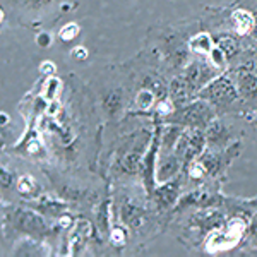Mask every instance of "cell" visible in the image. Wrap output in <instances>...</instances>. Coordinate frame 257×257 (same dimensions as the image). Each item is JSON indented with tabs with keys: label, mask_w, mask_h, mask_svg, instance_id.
Instances as JSON below:
<instances>
[{
	"label": "cell",
	"mask_w": 257,
	"mask_h": 257,
	"mask_svg": "<svg viewBox=\"0 0 257 257\" xmlns=\"http://www.w3.org/2000/svg\"><path fill=\"white\" fill-rule=\"evenodd\" d=\"M168 123H175L189 128H208L214 120V108L209 101L199 98L196 101H189L187 105L175 106L172 113L165 117Z\"/></svg>",
	"instance_id": "1"
},
{
	"label": "cell",
	"mask_w": 257,
	"mask_h": 257,
	"mask_svg": "<svg viewBox=\"0 0 257 257\" xmlns=\"http://www.w3.org/2000/svg\"><path fill=\"white\" fill-rule=\"evenodd\" d=\"M9 221L16 230L28 235L30 238L43 237L50 231V226L47 225V221H45V218L41 214L24 208H12L9 211Z\"/></svg>",
	"instance_id": "2"
},
{
	"label": "cell",
	"mask_w": 257,
	"mask_h": 257,
	"mask_svg": "<svg viewBox=\"0 0 257 257\" xmlns=\"http://www.w3.org/2000/svg\"><path fill=\"white\" fill-rule=\"evenodd\" d=\"M238 88L233 84V81L226 76H218L213 79L206 88L199 91L197 98H202L216 106H228L238 99Z\"/></svg>",
	"instance_id": "3"
},
{
	"label": "cell",
	"mask_w": 257,
	"mask_h": 257,
	"mask_svg": "<svg viewBox=\"0 0 257 257\" xmlns=\"http://www.w3.org/2000/svg\"><path fill=\"white\" fill-rule=\"evenodd\" d=\"M218 70L219 69L214 67L213 64H208V62H204V60H196L184 69V74H182V76L190 82V86H192L199 94V91L202 88H206L211 81L216 79L219 76Z\"/></svg>",
	"instance_id": "4"
},
{
	"label": "cell",
	"mask_w": 257,
	"mask_h": 257,
	"mask_svg": "<svg viewBox=\"0 0 257 257\" xmlns=\"http://www.w3.org/2000/svg\"><path fill=\"white\" fill-rule=\"evenodd\" d=\"M242 144L235 143L233 146H230L225 153H204V155L199 158V163L202 165L206 173L209 175H218L223 170L226 168V165L230 163V160H233L237 156V153L240 151Z\"/></svg>",
	"instance_id": "5"
},
{
	"label": "cell",
	"mask_w": 257,
	"mask_h": 257,
	"mask_svg": "<svg viewBox=\"0 0 257 257\" xmlns=\"http://www.w3.org/2000/svg\"><path fill=\"white\" fill-rule=\"evenodd\" d=\"M219 204V196L208 190H196V192H190L185 197H182L177 204V211L184 208H213V206Z\"/></svg>",
	"instance_id": "6"
},
{
	"label": "cell",
	"mask_w": 257,
	"mask_h": 257,
	"mask_svg": "<svg viewBox=\"0 0 257 257\" xmlns=\"http://www.w3.org/2000/svg\"><path fill=\"white\" fill-rule=\"evenodd\" d=\"M178 192H180V182L178 178H172L168 182L158 184V187L155 190V199L156 204L161 211L168 209L170 206H173L178 199Z\"/></svg>",
	"instance_id": "7"
},
{
	"label": "cell",
	"mask_w": 257,
	"mask_h": 257,
	"mask_svg": "<svg viewBox=\"0 0 257 257\" xmlns=\"http://www.w3.org/2000/svg\"><path fill=\"white\" fill-rule=\"evenodd\" d=\"M170 96H172L173 105L182 106L187 105L189 101H192L197 96V91L190 86V82L184 76H178L170 84Z\"/></svg>",
	"instance_id": "8"
},
{
	"label": "cell",
	"mask_w": 257,
	"mask_h": 257,
	"mask_svg": "<svg viewBox=\"0 0 257 257\" xmlns=\"http://www.w3.org/2000/svg\"><path fill=\"white\" fill-rule=\"evenodd\" d=\"M120 219L125 226L138 230L146 221V213L134 201H123L122 206H120Z\"/></svg>",
	"instance_id": "9"
},
{
	"label": "cell",
	"mask_w": 257,
	"mask_h": 257,
	"mask_svg": "<svg viewBox=\"0 0 257 257\" xmlns=\"http://www.w3.org/2000/svg\"><path fill=\"white\" fill-rule=\"evenodd\" d=\"M182 165L184 163H182V160L177 155H165V158H161L158 167H156V180H158V184H163V182L175 178L177 173L180 172Z\"/></svg>",
	"instance_id": "10"
},
{
	"label": "cell",
	"mask_w": 257,
	"mask_h": 257,
	"mask_svg": "<svg viewBox=\"0 0 257 257\" xmlns=\"http://www.w3.org/2000/svg\"><path fill=\"white\" fill-rule=\"evenodd\" d=\"M238 93L247 99H257V74L252 69L242 67L237 76Z\"/></svg>",
	"instance_id": "11"
},
{
	"label": "cell",
	"mask_w": 257,
	"mask_h": 257,
	"mask_svg": "<svg viewBox=\"0 0 257 257\" xmlns=\"http://www.w3.org/2000/svg\"><path fill=\"white\" fill-rule=\"evenodd\" d=\"M231 23H233V30L238 35H247V33H254L255 28V18L250 11L238 9L231 14Z\"/></svg>",
	"instance_id": "12"
},
{
	"label": "cell",
	"mask_w": 257,
	"mask_h": 257,
	"mask_svg": "<svg viewBox=\"0 0 257 257\" xmlns=\"http://www.w3.org/2000/svg\"><path fill=\"white\" fill-rule=\"evenodd\" d=\"M167 43V53H168V59L173 62V65H182L187 59V47L184 45L178 36L172 35L170 38L165 40Z\"/></svg>",
	"instance_id": "13"
},
{
	"label": "cell",
	"mask_w": 257,
	"mask_h": 257,
	"mask_svg": "<svg viewBox=\"0 0 257 257\" xmlns=\"http://www.w3.org/2000/svg\"><path fill=\"white\" fill-rule=\"evenodd\" d=\"M228 138H230V134H228V128L223 122H219V120H213V122L208 125L206 139H208V143L211 144V146H214V148L225 146Z\"/></svg>",
	"instance_id": "14"
},
{
	"label": "cell",
	"mask_w": 257,
	"mask_h": 257,
	"mask_svg": "<svg viewBox=\"0 0 257 257\" xmlns=\"http://www.w3.org/2000/svg\"><path fill=\"white\" fill-rule=\"evenodd\" d=\"M33 208L43 214H48V216H60V214L65 213L67 206L62 201H57V199L41 197L40 201H36L35 204H33Z\"/></svg>",
	"instance_id": "15"
},
{
	"label": "cell",
	"mask_w": 257,
	"mask_h": 257,
	"mask_svg": "<svg viewBox=\"0 0 257 257\" xmlns=\"http://www.w3.org/2000/svg\"><path fill=\"white\" fill-rule=\"evenodd\" d=\"M214 45L219 47L223 50V53L226 55L228 60L235 59V57L238 55L240 52V43L238 40L235 38L233 35H228V33H223V35H218L216 38H214Z\"/></svg>",
	"instance_id": "16"
},
{
	"label": "cell",
	"mask_w": 257,
	"mask_h": 257,
	"mask_svg": "<svg viewBox=\"0 0 257 257\" xmlns=\"http://www.w3.org/2000/svg\"><path fill=\"white\" fill-rule=\"evenodd\" d=\"M213 47H214L213 38H211V35H208V33H199V35L192 36L189 41V48L192 52L199 53V55H209Z\"/></svg>",
	"instance_id": "17"
},
{
	"label": "cell",
	"mask_w": 257,
	"mask_h": 257,
	"mask_svg": "<svg viewBox=\"0 0 257 257\" xmlns=\"http://www.w3.org/2000/svg\"><path fill=\"white\" fill-rule=\"evenodd\" d=\"M123 106V98H122V91H110L108 94L103 99V108L106 110V113L115 117V115L120 113Z\"/></svg>",
	"instance_id": "18"
},
{
	"label": "cell",
	"mask_w": 257,
	"mask_h": 257,
	"mask_svg": "<svg viewBox=\"0 0 257 257\" xmlns=\"http://www.w3.org/2000/svg\"><path fill=\"white\" fill-rule=\"evenodd\" d=\"M18 190L24 197H38L40 185L31 175H23L18 178Z\"/></svg>",
	"instance_id": "19"
},
{
	"label": "cell",
	"mask_w": 257,
	"mask_h": 257,
	"mask_svg": "<svg viewBox=\"0 0 257 257\" xmlns=\"http://www.w3.org/2000/svg\"><path fill=\"white\" fill-rule=\"evenodd\" d=\"M136 103H138V106H139L141 110L148 111V110L151 108V106L156 103V94H155V91H151L149 88H144V89L138 94V98H136Z\"/></svg>",
	"instance_id": "20"
},
{
	"label": "cell",
	"mask_w": 257,
	"mask_h": 257,
	"mask_svg": "<svg viewBox=\"0 0 257 257\" xmlns=\"http://www.w3.org/2000/svg\"><path fill=\"white\" fill-rule=\"evenodd\" d=\"M52 2L53 0H16L18 6L31 12H40V11L47 9L48 6H52Z\"/></svg>",
	"instance_id": "21"
},
{
	"label": "cell",
	"mask_w": 257,
	"mask_h": 257,
	"mask_svg": "<svg viewBox=\"0 0 257 257\" xmlns=\"http://www.w3.org/2000/svg\"><path fill=\"white\" fill-rule=\"evenodd\" d=\"M79 33H81V28L77 26L76 23H67L60 30L59 38L64 41V43H70V41H74V40L77 38V36H79Z\"/></svg>",
	"instance_id": "22"
},
{
	"label": "cell",
	"mask_w": 257,
	"mask_h": 257,
	"mask_svg": "<svg viewBox=\"0 0 257 257\" xmlns=\"http://www.w3.org/2000/svg\"><path fill=\"white\" fill-rule=\"evenodd\" d=\"M209 60H211V64H213L216 69H223V65H225V62L228 59H226L225 53H223V50L214 45L213 50H211V53H209Z\"/></svg>",
	"instance_id": "23"
},
{
	"label": "cell",
	"mask_w": 257,
	"mask_h": 257,
	"mask_svg": "<svg viewBox=\"0 0 257 257\" xmlns=\"http://www.w3.org/2000/svg\"><path fill=\"white\" fill-rule=\"evenodd\" d=\"M36 45H40L41 48H47L52 45V35L47 31H41L36 35Z\"/></svg>",
	"instance_id": "24"
},
{
	"label": "cell",
	"mask_w": 257,
	"mask_h": 257,
	"mask_svg": "<svg viewBox=\"0 0 257 257\" xmlns=\"http://www.w3.org/2000/svg\"><path fill=\"white\" fill-rule=\"evenodd\" d=\"M12 184H14V175H12V172L7 168H2V190L11 189Z\"/></svg>",
	"instance_id": "25"
},
{
	"label": "cell",
	"mask_w": 257,
	"mask_h": 257,
	"mask_svg": "<svg viewBox=\"0 0 257 257\" xmlns=\"http://www.w3.org/2000/svg\"><path fill=\"white\" fill-rule=\"evenodd\" d=\"M111 240H113L115 245H122V243H125V233L122 231V228H113L111 230Z\"/></svg>",
	"instance_id": "26"
},
{
	"label": "cell",
	"mask_w": 257,
	"mask_h": 257,
	"mask_svg": "<svg viewBox=\"0 0 257 257\" xmlns=\"http://www.w3.org/2000/svg\"><path fill=\"white\" fill-rule=\"evenodd\" d=\"M72 57H76L77 60H84L88 59V52H86L84 47H77L76 50H72Z\"/></svg>",
	"instance_id": "27"
},
{
	"label": "cell",
	"mask_w": 257,
	"mask_h": 257,
	"mask_svg": "<svg viewBox=\"0 0 257 257\" xmlns=\"http://www.w3.org/2000/svg\"><path fill=\"white\" fill-rule=\"evenodd\" d=\"M40 72H43V74L55 72V64H53V62H43V64L40 65Z\"/></svg>",
	"instance_id": "28"
},
{
	"label": "cell",
	"mask_w": 257,
	"mask_h": 257,
	"mask_svg": "<svg viewBox=\"0 0 257 257\" xmlns=\"http://www.w3.org/2000/svg\"><path fill=\"white\" fill-rule=\"evenodd\" d=\"M250 231H252V235H255V237H257V213H255V216H254V219H252V225H250Z\"/></svg>",
	"instance_id": "29"
}]
</instances>
